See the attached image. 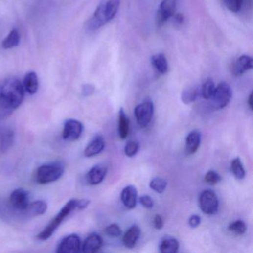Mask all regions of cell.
<instances>
[{
	"instance_id": "obj_1",
	"label": "cell",
	"mask_w": 253,
	"mask_h": 253,
	"mask_svg": "<svg viewBox=\"0 0 253 253\" xmlns=\"http://www.w3.org/2000/svg\"><path fill=\"white\" fill-rule=\"evenodd\" d=\"M25 89L21 82L11 77L5 80L0 88V114L8 115L17 109L24 100Z\"/></svg>"
},
{
	"instance_id": "obj_2",
	"label": "cell",
	"mask_w": 253,
	"mask_h": 253,
	"mask_svg": "<svg viewBox=\"0 0 253 253\" xmlns=\"http://www.w3.org/2000/svg\"><path fill=\"white\" fill-rule=\"evenodd\" d=\"M90 204V201L87 199H71L68 201L67 204L62 208L61 210L56 215L55 218L48 224V226L37 235L36 238L39 241H46L52 236L57 229L61 225L64 220L71 212L75 210H83Z\"/></svg>"
},
{
	"instance_id": "obj_3",
	"label": "cell",
	"mask_w": 253,
	"mask_h": 253,
	"mask_svg": "<svg viewBox=\"0 0 253 253\" xmlns=\"http://www.w3.org/2000/svg\"><path fill=\"white\" fill-rule=\"evenodd\" d=\"M120 0H101L94 14L86 22L88 31H95L110 22L120 8Z\"/></svg>"
},
{
	"instance_id": "obj_4",
	"label": "cell",
	"mask_w": 253,
	"mask_h": 253,
	"mask_svg": "<svg viewBox=\"0 0 253 253\" xmlns=\"http://www.w3.org/2000/svg\"><path fill=\"white\" fill-rule=\"evenodd\" d=\"M65 172V166L62 162L57 161L43 165L36 172V181L40 184H47L60 179Z\"/></svg>"
},
{
	"instance_id": "obj_5",
	"label": "cell",
	"mask_w": 253,
	"mask_h": 253,
	"mask_svg": "<svg viewBox=\"0 0 253 253\" xmlns=\"http://www.w3.org/2000/svg\"><path fill=\"white\" fill-rule=\"evenodd\" d=\"M232 97V90L226 82L219 83L214 91L212 98V106L215 109H222L230 103Z\"/></svg>"
},
{
	"instance_id": "obj_6",
	"label": "cell",
	"mask_w": 253,
	"mask_h": 253,
	"mask_svg": "<svg viewBox=\"0 0 253 253\" xmlns=\"http://www.w3.org/2000/svg\"><path fill=\"white\" fill-rule=\"evenodd\" d=\"M199 207L204 214H216L219 208V201L215 192L212 190L203 191L199 196Z\"/></svg>"
},
{
	"instance_id": "obj_7",
	"label": "cell",
	"mask_w": 253,
	"mask_h": 253,
	"mask_svg": "<svg viewBox=\"0 0 253 253\" xmlns=\"http://www.w3.org/2000/svg\"><path fill=\"white\" fill-rule=\"evenodd\" d=\"M154 105L150 100L143 102L135 107V115L137 122L140 127H146L153 117Z\"/></svg>"
},
{
	"instance_id": "obj_8",
	"label": "cell",
	"mask_w": 253,
	"mask_h": 253,
	"mask_svg": "<svg viewBox=\"0 0 253 253\" xmlns=\"http://www.w3.org/2000/svg\"><path fill=\"white\" fill-rule=\"evenodd\" d=\"M83 131V124L78 120L74 119L66 120L63 127V139L68 141H75L81 136Z\"/></svg>"
},
{
	"instance_id": "obj_9",
	"label": "cell",
	"mask_w": 253,
	"mask_h": 253,
	"mask_svg": "<svg viewBox=\"0 0 253 253\" xmlns=\"http://www.w3.org/2000/svg\"><path fill=\"white\" fill-rule=\"evenodd\" d=\"M177 0H163L157 12L158 25H163L176 11Z\"/></svg>"
},
{
	"instance_id": "obj_10",
	"label": "cell",
	"mask_w": 253,
	"mask_h": 253,
	"mask_svg": "<svg viewBox=\"0 0 253 253\" xmlns=\"http://www.w3.org/2000/svg\"><path fill=\"white\" fill-rule=\"evenodd\" d=\"M81 249L80 237L76 234H71L62 240L57 247L58 253H77Z\"/></svg>"
},
{
	"instance_id": "obj_11",
	"label": "cell",
	"mask_w": 253,
	"mask_h": 253,
	"mask_svg": "<svg viewBox=\"0 0 253 253\" xmlns=\"http://www.w3.org/2000/svg\"><path fill=\"white\" fill-rule=\"evenodd\" d=\"M29 192L21 188L13 191L10 196V201L14 209L23 212L29 204Z\"/></svg>"
},
{
	"instance_id": "obj_12",
	"label": "cell",
	"mask_w": 253,
	"mask_h": 253,
	"mask_svg": "<svg viewBox=\"0 0 253 253\" xmlns=\"http://www.w3.org/2000/svg\"><path fill=\"white\" fill-rule=\"evenodd\" d=\"M108 172L105 164H97L92 167L86 175V181L90 185H97L104 180Z\"/></svg>"
},
{
	"instance_id": "obj_13",
	"label": "cell",
	"mask_w": 253,
	"mask_h": 253,
	"mask_svg": "<svg viewBox=\"0 0 253 253\" xmlns=\"http://www.w3.org/2000/svg\"><path fill=\"white\" fill-rule=\"evenodd\" d=\"M103 245V239L96 233L91 234L85 240L82 251L85 253H94L98 251Z\"/></svg>"
},
{
	"instance_id": "obj_14",
	"label": "cell",
	"mask_w": 253,
	"mask_h": 253,
	"mask_svg": "<svg viewBox=\"0 0 253 253\" xmlns=\"http://www.w3.org/2000/svg\"><path fill=\"white\" fill-rule=\"evenodd\" d=\"M138 191L133 186H128L121 192V201L126 209H132L136 207Z\"/></svg>"
},
{
	"instance_id": "obj_15",
	"label": "cell",
	"mask_w": 253,
	"mask_h": 253,
	"mask_svg": "<svg viewBox=\"0 0 253 253\" xmlns=\"http://www.w3.org/2000/svg\"><path fill=\"white\" fill-rule=\"evenodd\" d=\"M253 59L249 56H241L235 62L233 68L234 75L237 76V77L242 75L244 73L250 71V69H253Z\"/></svg>"
},
{
	"instance_id": "obj_16",
	"label": "cell",
	"mask_w": 253,
	"mask_h": 253,
	"mask_svg": "<svg viewBox=\"0 0 253 253\" xmlns=\"http://www.w3.org/2000/svg\"><path fill=\"white\" fill-rule=\"evenodd\" d=\"M105 148V141L101 136L94 138L86 146L84 150V155L87 158L94 157L100 154Z\"/></svg>"
},
{
	"instance_id": "obj_17",
	"label": "cell",
	"mask_w": 253,
	"mask_h": 253,
	"mask_svg": "<svg viewBox=\"0 0 253 253\" xmlns=\"http://www.w3.org/2000/svg\"><path fill=\"white\" fill-rule=\"evenodd\" d=\"M140 235V229L139 227L137 225L132 226L123 235V243L125 247L129 249L135 247Z\"/></svg>"
},
{
	"instance_id": "obj_18",
	"label": "cell",
	"mask_w": 253,
	"mask_h": 253,
	"mask_svg": "<svg viewBox=\"0 0 253 253\" xmlns=\"http://www.w3.org/2000/svg\"><path fill=\"white\" fill-rule=\"evenodd\" d=\"M47 208H48V206L45 201H37L29 203L28 207L23 212H25L27 216L34 218V217L43 215L47 210Z\"/></svg>"
},
{
	"instance_id": "obj_19",
	"label": "cell",
	"mask_w": 253,
	"mask_h": 253,
	"mask_svg": "<svg viewBox=\"0 0 253 253\" xmlns=\"http://www.w3.org/2000/svg\"><path fill=\"white\" fill-rule=\"evenodd\" d=\"M201 135L198 131L194 130L188 135L186 139V152L188 155H193L201 145Z\"/></svg>"
},
{
	"instance_id": "obj_20",
	"label": "cell",
	"mask_w": 253,
	"mask_h": 253,
	"mask_svg": "<svg viewBox=\"0 0 253 253\" xmlns=\"http://www.w3.org/2000/svg\"><path fill=\"white\" fill-rule=\"evenodd\" d=\"M23 87L30 94L37 93L39 88V80L37 74L34 71H29L25 74L23 80Z\"/></svg>"
},
{
	"instance_id": "obj_21",
	"label": "cell",
	"mask_w": 253,
	"mask_h": 253,
	"mask_svg": "<svg viewBox=\"0 0 253 253\" xmlns=\"http://www.w3.org/2000/svg\"><path fill=\"white\" fill-rule=\"evenodd\" d=\"M152 66L161 74H165L168 71V62L166 56L163 54H158L152 57Z\"/></svg>"
},
{
	"instance_id": "obj_22",
	"label": "cell",
	"mask_w": 253,
	"mask_h": 253,
	"mask_svg": "<svg viewBox=\"0 0 253 253\" xmlns=\"http://www.w3.org/2000/svg\"><path fill=\"white\" fill-rule=\"evenodd\" d=\"M159 247L162 253H176L179 249V243L175 238H165L161 241Z\"/></svg>"
},
{
	"instance_id": "obj_23",
	"label": "cell",
	"mask_w": 253,
	"mask_h": 253,
	"mask_svg": "<svg viewBox=\"0 0 253 253\" xmlns=\"http://www.w3.org/2000/svg\"><path fill=\"white\" fill-rule=\"evenodd\" d=\"M119 135L122 140L127 138L129 133V120L123 109L119 112Z\"/></svg>"
},
{
	"instance_id": "obj_24",
	"label": "cell",
	"mask_w": 253,
	"mask_h": 253,
	"mask_svg": "<svg viewBox=\"0 0 253 253\" xmlns=\"http://www.w3.org/2000/svg\"><path fill=\"white\" fill-rule=\"evenodd\" d=\"M20 41V35L17 29L11 30L8 35L4 39L2 43V48L4 49H11L17 47Z\"/></svg>"
},
{
	"instance_id": "obj_25",
	"label": "cell",
	"mask_w": 253,
	"mask_h": 253,
	"mask_svg": "<svg viewBox=\"0 0 253 253\" xmlns=\"http://www.w3.org/2000/svg\"><path fill=\"white\" fill-rule=\"evenodd\" d=\"M201 94V89L196 87L189 88L184 90L181 94V100L185 104H189L195 101Z\"/></svg>"
},
{
	"instance_id": "obj_26",
	"label": "cell",
	"mask_w": 253,
	"mask_h": 253,
	"mask_svg": "<svg viewBox=\"0 0 253 253\" xmlns=\"http://www.w3.org/2000/svg\"><path fill=\"white\" fill-rule=\"evenodd\" d=\"M215 86L212 79H208L204 82L201 89V94L205 100H210L213 95Z\"/></svg>"
},
{
	"instance_id": "obj_27",
	"label": "cell",
	"mask_w": 253,
	"mask_h": 253,
	"mask_svg": "<svg viewBox=\"0 0 253 253\" xmlns=\"http://www.w3.org/2000/svg\"><path fill=\"white\" fill-rule=\"evenodd\" d=\"M231 170L234 176L237 179L241 180L245 177L246 172L241 160L238 158H235L231 163Z\"/></svg>"
},
{
	"instance_id": "obj_28",
	"label": "cell",
	"mask_w": 253,
	"mask_h": 253,
	"mask_svg": "<svg viewBox=\"0 0 253 253\" xmlns=\"http://www.w3.org/2000/svg\"><path fill=\"white\" fill-rule=\"evenodd\" d=\"M14 132L11 130H5L2 133V138H1V150L2 152H5L8 150L14 142Z\"/></svg>"
},
{
	"instance_id": "obj_29",
	"label": "cell",
	"mask_w": 253,
	"mask_h": 253,
	"mask_svg": "<svg viewBox=\"0 0 253 253\" xmlns=\"http://www.w3.org/2000/svg\"><path fill=\"white\" fill-rule=\"evenodd\" d=\"M150 188L158 193H163L167 186V181L162 178H155L149 184Z\"/></svg>"
},
{
	"instance_id": "obj_30",
	"label": "cell",
	"mask_w": 253,
	"mask_h": 253,
	"mask_svg": "<svg viewBox=\"0 0 253 253\" xmlns=\"http://www.w3.org/2000/svg\"><path fill=\"white\" fill-rule=\"evenodd\" d=\"M228 230L230 232H232L237 235H241L245 233L247 230L245 223L241 220L234 221L228 227Z\"/></svg>"
},
{
	"instance_id": "obj_31",
	"label": "cell",
	"mask_w": 253,
	"mask_h": 253,
	"mask_svg": "<svg viewBox=\"0 0 253 253\" xmlns=\"http://www.w3.org/2000/svg\"><path fill=\"white\" fill-rule=\"evenodd\" d=\"M224 5L232 12L237 13L241 11L244 0H223Z\"/></svg>"
},
{
	"instance_id": "obj_32",
	"label": "cell",
	"mask_w": 253,
	"mask_h": 253,
	"mask_svg": "<svg viewBox=\"0 0 253 253\" xmlns=\"http://www.w3.org/2000/svg\"><path fill=\"white\" fill-rule=\"evenodd\" d=\"M204 180L207 184L212 186V185L218 184L221 181V178L219 174L217 173L215 171L211 170L206 174Z\"/></svg>"
},
{
	"instance_id": "obj_33",
	"label": "cell",
	"mask_w": 253,
	"mask_h": 253,
	"mask_svg": "<svg viewBox=\"0 0 253 253\" xmlns=\"http://www.w3.org/2000/svg\"><path fill=\"white\" fill-rule=\"evenodd\" d=\"M139 150V144L135 141H130L125 147V154L126 156L133 157L138 153Z\"/></svg>"
},
{
	"instance_id": "obj_34",
	"label": "cell",
	"mask_w": 253,
	"mask_h": 253,
	"mask_svg": "<svg viewBox=\"0 0 253 253\" xmlns=\"http://www.w3.org/2000/svg\"><path fill=\"white\" fill-rule=\"evenodd\" d=\"M105 232L106 235L111 237H119L121 235L122 232L120 227L117 224H111L105 229Z\"/></svg>"
},
{
	"instance_id": "obj_35",
	"label": "cell",
	"mask_w": 253,
	"mask_h": 253,
	"mask_svg": "<svg viewBox=\"0 0 253 253\" xmlns=\"http://www.w3.org/2000/svg\"><path fill=\"white\" fill-rule=\"evenodd\" d=\"M140 203L146 209H151L154 206L153 200L149 195H143L140 197Z\"/></svg>"
},
{
	"instance_id": "obj_36",
	"label": "cell",
	"mask_w": 253,
	"mask_h": 253,
	"mask_svg": "<svg viewBox=\"0 0 253 253\" xmlns=\"http://www.w3.org/2000/svg\"><path fill=\"white\" fill-rule=\"evenodd\" d=\"M201 217L198 216L197 215H192L189 220V224L192 228H195V227H198L201 224Z\"/></svg>"
},
{
	"instance_id": "obj_37",
	"label": "cell",
	"mask_w": 253,
	"mask_h": 253,
	"mask_svg": "<svg viewBox=\"0 0 253 253\" xmlns=\"http://www.w3.org/2000/svg\"><path fill=\"white\" fill-rule=\"evenodd\" d=\"M154 225L157 230H161L163 227V221L162 217L160 215H156L154 218Z\"/></svg>"
},
{
	"instance_id": "obj_38",
	"label": "cell",
	"mask_w": 253,
	"mask_h": 253,
	"mask_svg": "<svg viewBox=\"0 0 253 253\" xmlns=\"http://www.w3.org/2000/svg\"><path fill=\"white\" fill-rule=\"evenodd\" d=\"M94 91V86L92 85L87 84L83 86V95L88 96L92 94Z\"/></svg>"
},
{
	"instance_id": "obj_39",
	"label": "cell",
	"mask_w": 253,
	"mask_h": 253,
	"mask_svg": "<svg viewBox=\"0 0 253 253\" xmlns=\"http://www.w3.org/2000/svg\"><path fill=\"white\" fill-rule=\"evenodd\" d=\"M175 21H176L177 23H179V24H182L183 21H184V17H183V16L181 15V14H178V15L176 16V17H175Z\"/></svg>"
},
{
	"instance_id": "obj_40",
	"label": "cell",
	"mask_w": 253,
	"mask_h": 253,
	"mask_svg": "<svg viewBox=\"0 0 253 253\" xmlns=\"http://www.w3.org/2000/svg\"><path fill=\"white\" fill-rule=\"evenodd\" d=\"M248 104L249 106H250V109L253 110V93H251V94H250V97H249Z\"/></svg>"
}]
</instances>
